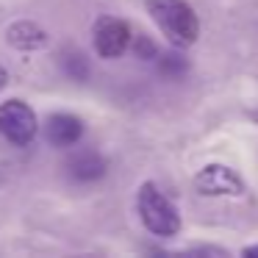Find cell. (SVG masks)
Here are the masks:
<instances>
[{"label": "cell", "instance_id": "6da1fadb", "mask_svg": "<svg viewBox=\"0 0 258 258\" xmlns=\"http://www.w3.org/2000/svg\"><path fill=\"white\" fill-rule=\"evenodd\" d=\"M147 12L175 47H189L200 36L197 14L186 0H147Z\"/></svg>", "mask_w": 258, "mask_h": 258}, {"label": "cell", "instance_id": "7a4b0ae2", "mask_svg": "<svg viewBox=\"0 0 258 258\" xmlns=\"http://www.w3.org/2000/svg\"><path fill=\"white\" fill-rule=\"evenodd\" d=\"M136 208H139V217L145 222V228L153 236L169 239V236H175L180 230L178 208L164 197V191H158L156 183H142L139 195H136Z\"/></svg>", "mask_w": 258, "mask_h": 258}, {"label": "cell", "instance_id": "3957f363", "mask_svg": "<svg viewBox=\"0 0 258 258\" xmlns=\"http://www.w3.org/2000/svg\"><path fill=\"white\" fill-rule=\"evenodd\" d=\"M36 114L25 100H6L0 106V136L9 139L12 145L25 147L36 136Z\"/></svg>", "mask_w": 258, "mask_h": 258}, {"label": "cell", "instance_id": "277c9868", "mask_svg": "<svg viewBox=\"0 0 258 258\" xmlns=\"http://www.w3.org/2000/svg\"><path fill=\"white\" fill-rule=\"evenodd\" d=\"M92 36H95V50L100 58H119L131 47V39H134L128 23L119 17H108V14L95 23Z\"/></svg>", "mask_w": 258, "mask_h": 258}, {"label": "cell", "instance_id": "5b68a950", "mask_svg": "<svg viewBox=\"0 0 258 258\" xmlns=\"http://www.w3.org/2000/svg\"><path fill=\"white\" fill-rule=\"evenodd\" d=\"M195 186L203 195H244V180L222 164H208L206 169H200V175L195 178Z\"/></svg>", "mask_w": 258, "mask_h": 258}, {"label": "cell", "instance_id": "8992f818", "mask_svg": "<svg viewBox=\"0 0 258 258\" xmlns=\"http://www.w3.org/2000/svg\"><path fill=\"white\" fill-rule=\"evenodd\" d=\"M45 136L53 147H73L81 142L84 136V122H81L75 114H53L47 119Z\"/></svg>", "mask_w": 258, "mask_h": 258}, {"label": "cell", "instance_id": "52a82bcc", "mask_svg": "<svg viewBox=\"0 0 258 258\" xmlns=\"http://www.w3.org/2000/svg\"><path fill=\"white\" fill-rule=\"evenodd\" d=\"M67 169H70V178L78 180V183H95L106 175L108 164L100 153H92V150H84V153H75L73 158L67 161Z\"/></svg>", "mask_w": 258, "mask_h": 258}, {"label": "cell", "instance_id": "ba28073f", "mask_svg": "<svg viewBox=\"0 0 258 258\" xmlns=\"http://www.w3.org/2000/svg\"><path fill=\"white\" fill-rule=\"evenodd\" d=\"M6 39H9L12 47L28 53V50H39V47L47 45V31L42 28V25L31 23V20H20V23L9 25Z\"/></svg>", "mask_w": 258, "mask_h": 258}, {"label": "cell", "instance_id": "9c48e42d", "mask_svg": "<svg viewBox=\"0 0 258 258\" xmlns=\"http://www.w3.org/2000/svg\"><path fill=\"white\" fill-rule=\"evenodd\" d=\"M61 70L70 81H78V84H84V81L89 78V61H86L84 53L73 50V47L61 53Z\"/></svg>", "mask_w": 258, "mask_h": 258}, {"label": "cell", "instance_id": "30bf717a", "mask_svg": "<svg viewBox=\"0 0 258 258\" xmlns=\"http://www.w3.org/2000/svg\"><path fill=\"white\" fill-rule=\"evenodd\" d=\"M183 70H186V64L178 61V56H164V58H161V73H167V75H180Z\"/></svg>", "mask_w": 258, "mask_h": 258}, {"label": "cell", "instance_id": "8fae6325", "mask_svg": "<svg viewBox=\"0 0 258 258\" xmlns=\"http://www.w3.org/2000/svg\"><path fill=\"white\" fill-rule=\"evenodd\" d=\"M136 53H139L142 58H156V47H153V42L147 39V36H139V39H136Z\"/></svg>", "mask_w": 258, "mask_h": 258}, {"label": "cell", "instance_id": "7c38bea8", "mask_svg": "<svg viewBox=\"0 0 258 258\" xmlns=\"http://www.w3.org/2000/svg\"><path fill=\"white\" fill-rule=\"evenodd\" d=\"M6 84H9V73L0 67V92H3V86H6Z\"/></svg>", "mask_w": 258, "mask_h": 258}, {"label": "cell", "instance_id": "4fadbf2b", "mask_svg": "<svg viewBox=\"0 0 258 258\" xmlns=\"http://www.w3.org/2000/svg\"><path fill=\"white\" fill-rule=\"evenodd\" d=\"M247 255H258V247H250V250H247Z\"/></svg>", "mask_w": 258, "mask_h": 258}]
</instances>
